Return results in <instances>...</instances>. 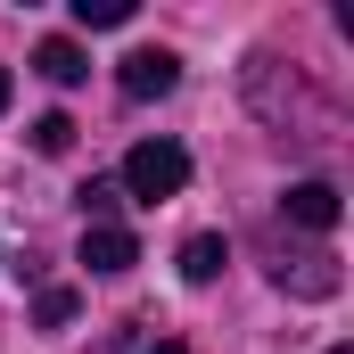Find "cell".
I'll use <instances>...</instances> for the list:
<instances>
[{
    "instance_id": "cell-1",
    "label": "cell",
    "mask_w": 354,
    "mask_h": 354,
    "mask_svg": "<svg viewBox=\"0 0 354 354\" xmlns=\"http://www.w3.org/2000/svg\"><path fill=\"white\" fill-rule=\"evenodd\" d=\"M181 181H189V149H181V140H140V149L124 157V189H132L140 206L181 198Z\"/></svg>"
},
{
    "instance_id": "cell-2",
    "label": "cell",
    "mask_w": 354,
    "mask_h": 354,
    "mask_svg": "<svg viewBox=\"0 0 354 354\" xmlns=\"http://www.w3.org/2000/svg\"><path fill=\"white\" fill-rule=\"evenodd\" d=\"M115 83H124V99H165V91L181 83V58L174 50H132V58L115 66Z\"/></svg>"
},
{
    "instance_id": "cell-3",
    "label": "cell",
    "mask_w": 354,
    "mask_h": 354,
    "mask_svg": "<svg viewBox=\"0 0 354 354\" xmlns=\"http://www.w3.org/2000/svg\"><path fill=\"white\" fill-rule=\"evenodd\" d=\"M83 264L91 272H132L140 264V239L124 223H83Z\"/></svg>"
},
{
    "instance_id": "cell-4",
    "label": "cell",
    "mask_w": 354,
    "mask_h": 354,
    "mask_svg": "<svg viewBox=\"0 0 354 354\" xmlns=\"http://www.w3.org/2000/svg\"><path fill=\"white\" fill-rule=\"evenodd\" d=\"M280 214H288V223H305V231H338V214H346V206H338V189H330V181H297V189L280 198Z\"/></svg>"
},
{
    "instance_id": "cell-5",
    "label": "cell",
    "mask_w": 354,
    "mask_h": 354,
    "mask_svg": "<svg viewBox=\"0 0 354 354\" xmlns=\"http://www.w3.org/2000/svg\"><path fill=\"white\" fill-rule=\"evenodd\" d=\"M272 280L297 297H338V256H288V264H272Z\"/></svg>"
},
{
    "instance_id": "cell-6",
    "label": "cell",
    "mask_w": 354,
    "mask_h": 354,
    "mask_svg": "<svg viewBox=\"0 0 354 354\" xmlns=\"http://www.w3.org/2000/svg\"><path fill=\"white\" fill-rule=\"evenodd\" d=\"M223 264H231V248H223L214 231H198V239L181 248V280H198V288H206V280H214V272H223Z\"/></svg>"
},
{
    "instance_id": "cell-7",
    "label": "cell",
    "mask_w": 354,
    "mask_h": 354,
    "mask_svg": "<svg viewBox=\"0 0 354 354\" xmlns=\"http://www.w3.org/2000/svg\"><path fill=\"white\" fill-rule=\"evenodd\" d=\"M33 66H41V75H50V83L66 91V83H83L91 66H83V50H75V41H41V50H33Z\"/></svg>"
},
{
    "instance_id": "cell-8",
    "label": "cell",
    "mask_w": 354,
    "mask_h": 354,
    "mask_svg": "<svg viewBox=\"0 0 354 354\" xmlns=\"http://www.w3.org/2000/svg\"><path fill=\"white\" fill-rule=\"evenodd\" d=\"M33 149L41 157H66L75 149V115H33Z\"/></svg>"
},
{
    "instance_id": "cell-9",
    "label": "cell",
    "mask_w": 354,
    "mask_h": 354,
    "mask_svg": "<svg viewBox=\"0 0 354 354\" xmlns=\"http://www.w3.org/2000/svg\"><path fill=\"white\" fill-rule=\"evenodd\" d=\"M132 0H75V25H124Z\"/></svg>"
},
{
    "instance_id": "cell-10",
    "label": "cell",
    "mask_w": 354,
    "mask_h": 354,
    "mask_svg": "<svg viewBox=\"0 0 354 354\" xmlns=\"http://www.w3.org/2000/svg\"><path fill=\"white\" fill-rule=\"evenodd\" d=\"M58 322H75V288H41V330H58Z\"/></svg>"
},
{
    "instance_id": "cell-11",
    "label": "cell",
    "mask_w": 354,
    "mask_h": 354,
    "mask_svg": "<svg viewBox=\"0 0 354 354\" xmlns=\"http://www.w3.org/2000/svg\"><path fill=\"white\" fill-rule=\"evenodd\" d=\"M107 206H115V189H107V181H91V189H83V214H91V223H107Z\"/></svg>"
},
{
    "instance_id": "cell-12",
    "label": "cell",
    "mask_w": 354,
    "mask_h": 354,
    "mask_svg": "<svg viewBox=\"0 0 354 354\" xmlns=\"http://www.w3.org/2000/svg\"><path fill=\"white\" fill-rule=\"evenodd\" d=\"M0 107H8V66H0Z\"/></svg>"
},
{
    "instance_id": "cell-13",
    "label": "cell",
    "mask_w": 354,
    "mask_h": 354,
    "mask_svg": "<svg viewBox=\"0 0 354 354\" xmlns=\"http://www.w3.org/2000/svg\"><path fill=\"white\" fill-rule=\"evenodd\" d=\"M330 354H354V346H330Z\"/></svg>"
}]
</instances>
